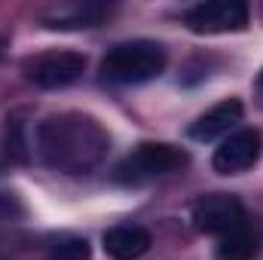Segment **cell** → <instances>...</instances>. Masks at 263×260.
I'll return each instance as SVG.
<instances>
[{
	"label": "cell",
	"instance_id": "ba28073f",
	"mask_svg": "<svg viewBox=\"0 0 263 260\" xmlns=\"http://www.w3.org/2000/svg\"><path fill=\"white\" fill-rule=\"evenodd\" d=\"M242 114H245L242 101L239 98H227V101L214 104L211 110H205L190 126V138L193 141H214L220 135H233V129L242 123Z\"/></svg>",
	"mask_w": 263,
	"mask_h": 260
},
{
	"label": "cell",
	"instance_id": "3957f363",
	"mask_svg": "<svg viewBox=\"0 0 263 260\" xmlns=\"http://www.w3.org/2000/svg\"><path fill=\"white\" fill-rule=\"evenodd\" d=\"M187 162H190L187 150L165 144V141H147V144H138L117 165V181L126 187H141L156 178H168V175L181 172Z\"/></svg>",
	"mask_w": 263,
	"mask_h": 260
},
{
	"label": "cell",
	"instance_id": "30bf717a",
	"mask_svg": "<svg viewBox=\"0 0 263 260\" xmlns=\"http://www.w3.org/2000/svg\"><path fill=\"white\" fill-rule=\"evenodd\" d=\"M101 245H104V254L114 260H138L150 251L153 236L138 224H120L104 233Z\"/></svg>",
	"mask_w": 263,
	"mask_h": 260
},
{
	"label": "cell",
	"instance_id": "7a4b0ae2",
	"mask_svg": "<svg viewBox=\"0 0 263 260\" xmlns=\"http://www.w3.org/2000/svg\"><path fill=\"white\" fill-rule=\"evenodd\" d=\"M165 49L153 40H129L107 49L101 59V77L114 86H141L165 70Z\"/></svg>",
	"mask_w": 263,
	"mask_h": 260
},
{
	"label": "cell",
	"instance_id": "52a82bcc",
	"mask_svg": "<svg viewBox=\"0 0 263 260\" xmlns=\"http://www.w3.org/2000/svg\"><path fill=\"white\" fill-rule=\"evenodd\" d=\"M190 217H193V227L199 233L223 236L227 230H233L236 224L245 220V205L233 193H208L193 205Z\"/></svg>",
	"mask_w": 263,
	"mask_h": 260
},
{
	"label": "cell",
	"instance_id": "5b68a950",
	"mask_svg": "<svg viewBox=\"0 0 263 260\" xmlns=\"http://www.w3.org/2000/svg\"><path fill=\"white\" fill-rule=\"evenodd\" d=\"M86 70V55L83 52H46V55H37L34 62L25 65V73L34 86L40 89H67L73 86Z\"/></svg>",
	"mask_w": 263,
	"mask_h": 260
},
{
	"label": "cell",
	"instance_id": "9c48e42d",
	"mask_svg": "<svg viewBox=\"0 0 263 260\" xmlns=\"http://www.w3.org/2000/svg\"><path fill=\"white\" fill-rule=\"evenodd\" d=\"M263 251V236L254 227V220H242L233 230H227L223 236H217V260H257Z\"/></svg>",
	"mask_w": 263,
	"mask_h": 260
},
{
	"label": "cell",
	"instance_id": "7c38bea8",
	"mask_svg": "<svg viewBox=\"0 0 263 260\" xmlns=\"http://www.w3.org/2000/svg\"><path fill=\"white\" fill-rule=\"evenodd\" d=\"M49 254H52V260H89L92 248L83 236H59L49 245Z\"/></svg>",
	"mask_w": 263,
	"mask_h": 260
},
{
	"label": "cell",
	"instance_id": "8fae6325",
	"mask_svg": "<svg viewBox=\"0 0 263 260\" xmlns=\"http://www.w3.org/2000/svg\"><path fill=\"white\" fill-rule=\"evenodd\" d=\"M104 15H110V6L67 3V6H55L52 12H46L43 22H46V28H95Z\"/></svg>",
	"mask_w": 263,
	"mask_h": 260
},
{
	"label": "cell",
	"instance_id": "277c9868",
	"mask_svg": "<svg viewBox=\"0 0 263 260\" xmlns=\"http://www.w3.org/2000/svg\"><path fill=\"white\" fill-rule=\"evenodd\" d=\"M251 18L248 3L242 0H208L196 3L184 12V25L193 34H233V31H245Z\"/></svg>",
	"mask_w": 263,
	"mask_h": 260
},
{
	"label": "cell",
	"instance_id": "4fadbf2b",
	"mask_svg": "<svg viewBox=\"0 0 263 260\" xmlns=\"http://www.w3.org/2000/svg\"><path fill=\"white\" fill-rule=\"evenodd\" d=\"M3 46H6V43H3V40H0V55H3Z\"/></svg>",
	"mask_w": 263,
	"mask_h": 260
},
{
	"label": "cell",
	"instance_id": "6da1fadb",
	"mask_svg": "<svg viewBox=\"0 0 263 260\" xmlns=\"http://www.w3.org/2000/svg\"><path fill=\"white\" fill-rule=\"evenodd\" d=\"M37 156L46 169L62 175H86L107 159L110 135L107 129L80 110L46 117L34 132Z\"/></svg>",
	"mask_w": 263,
	"mask_h": 260
},
{
	"label": "cell",
	"instance_id": "8992f818",
	"mask_svg": "<svg viewBox=\"0 0 263 260\" xmlns=\"http://www.w3.org/2000/svg\"><path fill=\"white\" fill-rule=\"evenodd\" d=\"M263 153V135L257 129H236L220 141L211 156V169L217 175H242L257 165Z\"/></svg>",
	"mask_w": 263,
	"mask_h": 260
},
{
	"label": "cell",
	"instance_id": "5bb4252c",
	"mask_svg": "<svg viewBox=\"0 0 263 260\" xmlns=\"http://www.w3.org/2000/svg\"><path fill=\"white\" fill-rule=\"evenodd\" d=\"M260 86H263V73H260Z\"/></svg>",
	"mask_w": 263,
	"mask_h": 260
}]
</instances>
